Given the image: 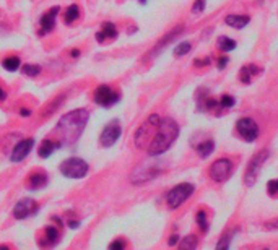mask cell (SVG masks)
Masks as SVG:
<instances>
[{
    "mask_svg": "<svg viewBox=\"0 0 278 250\" xmlns=\"http://www.w3.org/2000/svg\"><path fill=\"white\" fill-rule=\"evenodd\" d=\"M158 174H160V168L156 166V164L145 162V164H140V166L134 170L130 180L134 184H142V182L152 180L153 177H156Z\"/></svg>",
    "mask_w": 278,
    "mask_h": 250,
    "instance_id": "10",
    "label": "cell"
},
{
    "mask_svg": "<svg viewBox=\"0 0 278 250\" xmlns=\"http://www.w3.org/2000/svg\"><path fill=\"white\" fill-rule=\"evenodd\" d=\"M2 67L7 70V72H16L18 68L22 67V60H20V57H16V56H10L7 58H4V62H2Z\"/></svg>",
    "mask_w": 278,
    "mask_h": 250,
    "instance_id": "22",
    "label": "cell"
},
{
    "mask_svg": "<svg viewBox=\"0 0 278 250\" xmlns=\"http://www.w3.org/2000/svg\"><path fill=\"white\" fill-rule=\"evenodd\" d=\"M215 150V143H213L212 140H206L204 143H200L198 146H197V151H198V154L202 156V158H208L212 154V151Z\"/></svg>",
    "mask_w": 278,
    "mask_h": 250,
    "instance_id": "25",
    "label": "cell"
},
{
    "mask_svg": "<svg viewBox=\"0 0 278 250\" xmlns=\"http://www.w3.org/2000/svg\"><path fill=\"white\" fill-rule=\"evenodd\" d=\"M236 128L239 132V135H241L246 142H254L256 138L258 136V127L257 124L249 119V117H242V119H239L236 124Z\"/></svg>",
    "mask_w": 278,
    "mask_h": 250,
    "instance_id": "11",
    "label": "cell"
},
{
    "mask_svg": "<svg viewBox=\"0 0 278 250\" xmlns=\"http://www.w3.org/2000/svg\"><path fill=\"white\" fill-rule=\"evenodd\" d=\"M218 49H220V50H223V52L234 50V49H236V41H234V39L228 38V36H222V38H218Z\"/></svg>",
    "mask_w": 278,
    "mask_h": 250,
    "instance_id": "23",
    "label": "cell"
},
{
    "mask_svg": "<svg viewBox=\"0 0 278 250\" xmlns=\"http://www.w3.org/2000/svg\"><path fill=\"white\" fill-rule=\"evenodd\" d=\"M180 248H184V250H192V248H196L197 247V238L196 236H187V238L182 239V242L179 244Z\"/></svg>",
    "mask_w": 278,
    "mask_h": 250,
    "instance_id": "27",
    "label": "cell"
},
{
    "mask_svg": "<svg viewBox=\"0 0 278 250\" xmlns=\"http://www.w3.org/2000/svg\"><path fill=\"white\" fill-rule=\"evenodd\" d=\"M41 67L40 65H33V64H26V65H23V74L26 75V76H38L41 74Z\"/></svg>",
    "mask_w": 278,
    "mask_h": 250,
    "instance_id": "26",
    "label": "cell"
},
{
    "mask_svg": "<svg viewBox=\"0 0 278 250\" xmlns=\"http://www.w3.org/2000/svg\"><path fill=\"white\" fill-rule=\"evenodd\" d=\"M180 32H182V26H178V28H174L171 32H170V34H166L163 39H161V41L156 44V48H154L152 52H150V54H148V56H154V54H158V52L161 50V49H163V48H166V46L168 44H170V41H172V39L174 38H176V36H179L180 34Z\"/></svg>",
    "mask_w": 278,
    "mask_h": 250,
    "instance_id": "20",
    "label": "cell"
},
{
    "mask_svg": "<svg viewBox=\"0 0 278 250\" xmlns=\"http://www.w3.org/2000/svg\"><path fill=\"white\" fill-rule=\"evenodd\" d=\"M190 49H192L190 42H180V44L176 46V49H174V56H176V57H182V56H186Z\"/></svg>",
    "mask_w": 278,
    "mask_h": 250,
    "instance_id": "29",
    "label": "cell"
},
{
    "mask_svg": "<svg viewBox=\"0 0 278 250\" xmlns=\"http://www.w3.org/2000/svg\"><path fill=\"white\" fill-rule=\"evenodd\" d=\"M33 146H34V138H26V140L18 142L14 146V151H12L10 160L14 162H22L24 158L31 153Z\"/></svg>",
    "mask_w": 278,
    "mask_h": 250,
    "instance_id": "14",
    "label": "cell"
},
{
    "mask_svg": "<svg viewBox=\"0 0 278 250\" xmlns=\"http://www.w3.org/2000/svg\"><path fill=\"white\" fill-rule=\"evenodd\" d=\"M178 240H179V236L178 234H172L171 238H170V240H168V244H170V246H176Z\"/></svg>",
    "mask_w": 278,
    "mask_h": 250,
    "instance_id": "37",
    "label": "cell"
},
{
    "mask_svg": "<svg viewBox=\"0 0 278 250\" xmlns=\"http://www.w3.org/2000/svg\"><path fill=\"white\" fill-rule=\"evenodd\" d=\"M48 182H49V177L46 172H42V170L41 172H33L28 179V188L30 190H40L42 187H46Z\"/></svg>",
    "mask_w": 278,
    "mask_h": 250,
    "instance_id": "17",
    "label": "cell"
},
{
    "mask_svg": "<svg viewBox=\"0 0 278 250\" xmlns=\"http://www.w3.org/2000/svg\"><path fill=\"white\" fill-rule=\"evenodd\" d=\"M67 224H68V228H72V229H76V228L80 226V221H68Z\"/></svg>",
    "mask_w": 278,
    "mask_h": 250,
    "instance_id": "39",
    "label": "cell"
},
{
    "mask_svg": "<svg viewBox=\"0 0 278 250\" xmlns=\"http://www.w3.org/2000/svg\"><path fill=\"white\" fill-rule=\"evenodd\" d=\"M249 22H250V18L248 15H228L224 18V23L236 30L244 28L246 24H249Z\"/></svg>",
    "mask_w": 278,
    "mask_h": 250,
    "instance_id": "19",
    "label": "cell"
},
{
    "mask_svg": "<svg viewBox=\"0 0 278 250\" xmlns=\"http://www.w3.org/2000/svg\"><path fill=\"white\" fill-rule=\"evenodd\" d=\"M78 16H80L78 5H70L68 8L66 10V16H64V22H66V24H72L75 20H78Z\"/></svg>",
    "mask_w": 278,
    "mask_h": 250,
    "instance_id": "24",
    "label": "cell"
},
{
    "mask_svg": "<svg viewBox=\"0 0 278 250\" xmlns=\"http://www.w3.org/2000/svg\"><path fill=\"white\" fill-rule=\"evenodd\" d=\"M258 72H260V68L256 67V65H246V67L241 68V72H239V80H241L242 83L249 84L250 83V78L257 75Z\"/></svg>",
    "mask_w": 278,
    "mask_h": 250,
    "instance_id": "21",
    "label": "cell"
},
{
    "mask_svg": "<svg viewBox=\"0 0 278 250\" xmlns=\"http://www.w3.org/2000/svg\"><path fill=\"white\" fill-rule=\"evenodd\" d=\"M267 188H268V194H270V195L278 194V180H270L268 186H267Z\"/></svg>",
    "mask_w": 278,
    "mask_h": 250,
    "instance_id": "34",
    "label": "cell"
},
{
    "mask_svg": "<svg viewBox=\"0 0 278 250\" xmlns=\"http://www.w3.org/2000/svg\"><path fill=\"white\" fill-rule=\"evenodd\" d=\"M88 162L82 158H68L60 164L62 176L68 177V179H83L88 174Z\"/></svg>",
    "mask_w": 278,
    "mask_h": 250,
    "instance_id": "4",
    "label": "cell"
},
{
    "mask_svg": "<svg viewBox=\"0 0 278 250\" xmlns=\"http://www.w3.org/2000/svg\"><path fill=\"white\" fill-rule=\"evenodd\" d=\"M5 98H7V91H5L2 86H0V101H4Z\"/></svg>",
    "mask_w": 278,
    "mask_h": 250,
    "instance_id": "40",
    "label": "cell"
},
{
    "mask_svg": "<svg viewBox=\"0 0 278 250\" xmlns=\"http://www.w3.org/2000/svg\"><path fill=\"white\" fill-rule=\"evenodd\" d=\"M210 62L212 60H210L208 57H206V58H197V60L194 62V65H196V67H205V65H208Z\"/></svg>",
    "mask_w": 278,
    "mask_h": 250,
    "instance_id": "35",
    "label": "cell"
},
{
    "mask_svg": "<svg viewBox=\"0 0 278 250\" xmlns=\"http://www.w3.org/2000/svg\"><path fill=\"white\" fill-rule=\"evenodd\" d=\"M204 8H205V0H196V4L192 5V12L194 13L204 12Z\"/></svg>",
    "mask_w": 278,
    "mask_h": 250,
    "instance_id": "33",
    "label": "cell"
},
{
    "mask_svg": "<svg viewBox=\"0 0 278 250\" xmlns=\"http://www.w3.org/2000/svg\"><path fill=\"white\" fill-rule=\"evenodd\" d=\"M59 12H60L59 6H54V8H50L44 13L40 20V31H38V34L46 36L56 28V18H57V15H59Z\"/></svg>",
    "mask_w": 278,
    "mask_h": 250,
    "instance_id": "13",
    "label": "cell"
},
{
    "mask_svg": "<svg viewBox=\"0 0 278 250\" xmlns=\"http://www.w3.org/2000/svg\"><path fill=\"white\" fill-rule=\"evenodd\" d=\"M197 224H198V228L202 229L204 232H206L208 231V222H206V214H205V212H202V210H200V212L197 213Z\"/></svg>",
    "mask_w": 278,
    "mask_h": 250,
    "instance_id": "30",
    "label": "cell"
},
{
    "mask_svg": "<svg viewBox=\"0 0 278 250\" xmlns=\"http://www.w3.org/2000/svg\"><path fill=\"white\" fill-rule=\"evenodd\" d=\"M93 100L96 104H100V106H102V108H111L116 102H119L120 94L118 93V91L106 86V84H101V86L94 90Z\"/></svg>",
    "mask_w": 278,
    "mask_h": 250,
    "instance_id": "7",
    "label": "cell"
},
{
    "mask_svg": "<svg viewBox=\"0 0 278 250\" xmlns=\"http://www.w3.org/2000/svg\"><path fill=\"white\" fill-rule=\"evenodd\" d=\"M267 158H268V151L267 150L258 151V153L252 158L248 169H246V176H244V184H246V186H254L258 174H260V169L264 166V162L267 161Z\"/></svg>",
    "mask_w": 278,
    "mask_h": 250,
    "instance_id": "6",
    "label": "cell"
},
{
    "mask_svg": "<svg viewBox=\"0 0 278 250\" xmlns=\"http://www.w3.org/2000/svg\"><path fill=\"white\" fill-rule=\"evenodd\" d=\"M231 170H232V162L230 160H226V158H222V160H218L212 164L208 172L215 182H224L231 176Z\"/></svg>",
    "mask_w": 278,
    "mask_h": 250,
    "instance_id": "9",
    "label": "cell"
},
{
    "mask_svg": "<svg viewBox=\"0 0 278 250\" xmlns=\"http://www.w3.org/2000/svg\"><path fill=\"white\" fill-rule=\"evenodd\" d=\"M265 228H267V229H278V220L267 222V224H265Z\"/></svg>",
    "mask_w": 278,
    "mask_h": 250,
    "instance_id": "38",
    "label": "cell"
},
{
    "mask_svg": "<svg viewBox=\"0 0 278 250\" xmlns=\"http://www.w3.org/2000/svg\"><path fill=\"white\" fill-rule=\"evenodd\" d=\"M90 119V112L86 109H76L60 117L59 124L56 125V134L59 136V144H67V146H74L82 136L83 130H85Z\"/></svg>",
    "mask_w": 278,
    "mask_h": 250,
    "instance_id": "1",
    "label": "cell"
},
{
    "mask_svg": "<svg viewBox=\"0 0 278 250\" xmlns=\"http://www.w3.org/2000/svg\"><path fill=\"white\" fill-rule=\"evenodd\" d=\"M126 248V240L124 239H116L114 242L109 244V250H122Z\"/></svg>",
    "mask_w": 278,
    "mask_h": 250,
    "instance_id": "32",
    "label": "cell"
},
{
    "mask_svg": "<svg viewBox=\"0 0 278 250\" xmlns=\"http://www.w3.org/2000/svg\"><path fill=\"white\" fill-rule=\"evenodd\" d=\"M138 2H140V4H145V2H146V0H138Z\"/></svg>",
    "mask_w": 278,
    "mask_h": 250,
    "instance_id": "43",
    "label": "cell"
},
{
    "mask_svg": "<svg viewBox=\"0 0 278 250\" xmlns=\"http://www.w3.org/2000/svg\"><path fill=\"white\" fill-rule=\"evenodd\" d=\"M179 136V125L172 119H161L156 128V134L152 138L148 144V154L150 156H160L166 153L171 148V144L178 140Z\"/></svg>",
    "mask_w": 278,
    "mask_h": 250,
    "instance_id": "2",
    "label": "cell"
},
{
    "mask_svg": "<svg viewBox=\"0 0 278 250\" xmlns=\"http://www.w3.org/2000/svg\"><path fill=\"white\" fill-rule=\"evenodd\" d=\"M38 212V203L33 198H23L14 206V216L16 220H26Z\"/></svg>",
    "mask_w": 278,
    "mask_h": 250,
    "instance_id": "12",
    "label": "cell"
},
{
    "mask_svg": "<svg viewBox=\"0 0 278 250\" xmlns=\"http://www.w3.org/2000/svg\"><path fill=\"white\" fill-rule=\"evenodd\" d=\"M194 190L196 188H194L192 184H179V186H176L172 190H170V194L166 195L168 206H170L171 210L179 208L194 194Z\"/></svg>",
    "mask_w": 278,
    "mask_h": 250,
    "instance_id": "5",
    "label": "cell"
},
{
    "mask_svg": "<svg viewBox=\"0 0 278 250\" xmlns=\"http://www.w3.org/2000/svg\"><path fill=\"white\" fill-rule=\"evenodd\" d=\"M160 120H161L160 116L153 114L140 125V128L137 130V134H135V144H137L138 148H148L152 138L154 136V134H156Z\"/></svg>",
    "mask_w": 278,
    "mask_h": 250,
    "instance_id": "3",
    "label": "cell"
},
{
    "mask_svg": "<svg viewBox=\"0 0 278 250\" xmlns=\"http://www.w3.org/2000/svg\"><path fill=\"white\" fill-rule=\"evenodd\" d=\"M234 104H236V100L232 96H230V94H223L222 100L218 101V106L222 109H231Z\"/></svg>",
    "mask_w": 278,
    "mask_h": 250,
    "instance_id": "28",
    "label": "cell"
},
{
    "mask_svg": "<svg viewBox=\"0 0 278 250\" xmlns=\"http://www.w3.org/2000/svg\"><path fill=\"white\" fill-rule=\"evenodd\" d=\"M20 114H22L23 117H28V116L31 114V110H30V109H22V110H20Z\"/></svg>",
    "mask_w": 278,
    "mask_h": 250,
    "instance_id": "41",
    "label": "cell"
},
{
    "mask_svg": "<svg viewBox=\"0 0 278 250\" xmlns=\"http://www.w3.org/2000/svg\"><path fill=\"white\" fill-rule=\"evenodd\" d=\"M238 232V231H232V232H228V234H224L223 236V239L218 242L216 244V248H226V247H230V242H231V236Z\"/></svg>",
    "mask_w": 278,
    "mask_h": 250,
    "instance_id": "31",
    "label": "cell"
},
{
    "mask_svg": "<svg viewBox=\"0 0 278 250\" xmlns=\"http://www.w3.org/2000/svg\"><path fill=\"white\" fill-rule=\"evenodd\" d=\"M60 239V232L56 226H48L44 229V232L38 239V246L40 247H52Z\"/></svg>",
    "mask_w": 278,
    "mask_h": 250,
    "instance_id": "15",
    "label": "cell"
},
{
    "mask_svg": "<svg viewBox=\"0 0 278 250\" xmlns=\"http://www.w3.org/2000/svg\"><path fill=\"white\" fill-rule=\"evenodd\" d=\"M226 64H228V56H223L222 58H218V68L220 70H223Z\"/></svg>",
    "mask_w": 278,
    "mask_h": 250,
    "instance_id": "36",
    "label": "cell"
},
{
    "mask_svg": "<svg viewBox=\"0 0 278 250\" xmlns=\"http://www.w3.org/2000/svg\"><path fill=\"white\" fill-rule=\"evenodd\" d=\"M120 134H122V127H120L119 120L109 122V124L106 125V127L102 128L101 135H100V143H101V146L111 148L112 144L120 138Z\"/></svg>",
    "mask_w": 278,
    "mask_h": 250,
    "instance_id": "8",
    "label": "cell"
},
{
    "mask_svg": "<svg viewBox=\"0 0 278 250\" xmlns=\"http://www.w3.org/2000/svg\"><path fill=\"white\" fill-rule=\"evenodd\" d=\"M59 146H60L59 142L44 138V140L41 142V144H40V151H38V154H40V158H42V160H46V158H49Z\"/></svg>",
    "mask_w": 278,
    "mask_h": 250,
    "instance_id": "18",
    "label": "cell"
},
{
    "mask_svg": "<svg viewBox=\"0 0 278 250\" xmlns=\"http://www.w3.org/2000/svg\"><path fill=\"white\" fill-rule=\"evenodd\" d=\"M116 38H118V28L111 22L102 23L101 30L96 32V41L98 42H104L108 39H116Z\"/></svg>",
    "mask_w": 278,
    "mask_h": 250,
    "instance_id": "16",
    "label": "cell"
},
{
    "mask_svg": "<svg viewBox=\"0 0 278 250\" xmlns=\"http://www.w3.org/2000/svg\"><path fill=\"white\" fill-rule=\"evenodd\" d=\"M72 57H74V58L80 57V50H78V49H74V50H72Z\"/></svg>",
    "mask_w": 278,
    "mask_h": 250,
    "instance_id": "42",
    "label": "cell"
}]
</instances>
